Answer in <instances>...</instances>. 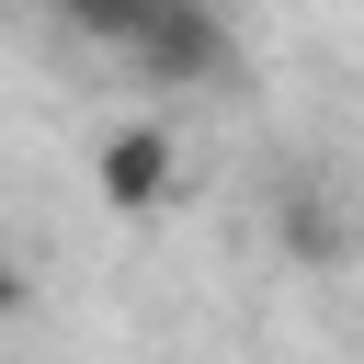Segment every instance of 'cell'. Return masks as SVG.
Masks as SVG:
<instances>
[{
	"mask_svg": "<svg viewBox=\"0 0 364 364\" xmlns=\"http://www.w3.org/2000/svg\"><path fill=\"white\" fill-rule=\"evenodd\" d=\"M11 307H23V262L0 250V318H11Z\"/></svg>",
	"mask_w": 364,
	"mask_h": 364,
	"instance_id": "cell-5",
	"label": "cell"
},
{
	"mask_svg": "<svg viewBox=\"0 0 364 364\" xmlns=\"http://www.w3.org/2000/svg\"><path fill=\"white\" fill-rule=\"evenodd\" d=\"M114 57H136L148 80H182V91H193V80H228L239 46H228V11H216V0H148Z\"/></svg>",
	"mask_w": 364,
	"mask_h": 364,
	"instance_id": "cell-1",
	"label": "cell"
},
{
	"mask_svg": "<svg viewBox=\"0 0 364 364\" xmlns=\"http://www.w3.org/2000/svg\"><path fill=\"white\" fill-rule=\"evenodd\" d=\"M273 228H284V250H296V262H307V273H330V262H341V250H353V216H341V205H330V193H307V182H296V193H284V205H273Z\"/></svg>",
	"mask_w": 364,
	"mask_h": 364,
	"instance_id": "cell-3",
	"label": "cell"
},
{
	"mask_svg": "<svg viewBox=\"0 0 364 364\" xmlns=\"http://www.w3.org/2000/svg\"><path fill=\"white\" fill-rule=\"evenodd\" d=\"M91 182H102L114 216H159V205H182V148H171L159 125H114V136L91 148Z\"/></svg>",
	"mask_w": 364,
	"mask_h": 364,
	"instance_id": "cell-2",
	"label": "cell"
},
{
	"mask_svg": "<svg viewBox=\"0 0 364 364\" xmlns=\"http://www.w3.org/2000/svg\"><path fill=\"white\" fill-rule=\"evenodd\" d=\"M136 11H148V0H57V23H80L91 46H125V34H136Z\"/></svg>",
	"mask_w": 364,
	"mask_h": 364,
	"instance_id": "cell-4",
	"label": "cell"
}]
</instances>
